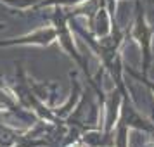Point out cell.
Returning <instances> with one entry per match:
<instances>
[{"instance_id":"cell-1","label":"cell","mask_w":154,"mask_h":147,"mask_svg":"<svg viewBox=\"0 0 154 147\" xmlns=\"http://www.w3.org/2000/svg\"><path fill=\"white\" fill-rule=\"evenodd\" d=\"M154 29L147 26L146 17H144V11L140 9V2L137 0V19H135V28H133V36L139 40L140 47H142V56H144V63H142V75L147 76V71L151 66V38H152Z\"/></svg>"},{"instance_id":"cell-2","label":"cell","mask_w":154,"mask_h":147,"mask_svg":"<svg viewBox=\"0 0 154 147\" xmlns=\"http://www.w3.org/2000/svg\"><path fill=\"white\" fill-rule=\"evenodd\" d=\"M128 73H130L132 76H135L137 80H140V81H144V83H146L147 87H149V88H151V90L154 92V83H152V81H149V80H147V76H144V75H139V73H135V71H132L130 68H128Z\"/></svg>"},{"instance_id":"cell-3","label":"cell","mask_w":154,"mask_h":147,"mask_svg":"<svg viewBox=\"0 0 154 147\" xmlns=\"http://www.w3.org/2000/svg\"><path fill=\"white\" fill-rule=\"evenodd\" d=\"M152 4H154V0H152Z\"/></svg>"},{"instance_id":"cell-4","label":"cell","mask_w":154,"mask_h":147,"mask_svg":"<svg viewBox=\"0 0 154 147\" xmlns=\"http://www.w3.org/2000/svg\"><path fill=\"white\" fill-rule=\"evenodd\" d=\"M0 85H2V83H0Z\"/></svg>"}]
</instances>
